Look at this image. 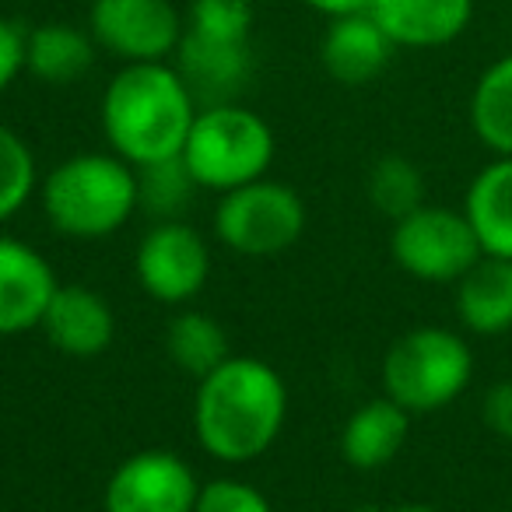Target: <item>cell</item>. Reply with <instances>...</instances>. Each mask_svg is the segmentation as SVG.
Here are the masks:
<instances>
[{"instance_id":"1","label":"cell","mask_w":512,"mask_h":512,"mask_svg":"<svg viewBox=\"0 0 512 512\" xmlns=\"http://www.w3.org/2000/svg\"><path fill=\"white\" fill-rule=\"evenodd\" d=\"M288 414V390L278 369L260 358L228 355L218 369L197 379L193 428L221 463H249L278 442Z\"/></svg>"},{"instance_id":"2","label":"cell","mask_w":512,"mask_h":512,"mask_svg":"<svg viewBox=\"0 0 512 512\" xmlns=\"http://www.w3.org/2000/svg\"><path fill=\"white\" fill-rule=\"evenodd\" d=\"M197 99L172 64H127L102 95V130L123 162L148 165L183 155Z\"/></svg>"},{"instance_id":"3","label":"cell","mask_w":512,"mask_h":512,"mask_svg":"<svg viewBox=\"0 0 512 512\" xmlns=\"http://www.w3.org/2000/svg\"><path fill=\"white\" fill-rule=\"evenodd\" d=\"M43 211L57 232L71 239H106L120 232L130 214L141 207L137 200V169L120 155L85 151L71 155L39 183Z\"/></svg>"},{"instance_id":"4","label":"cell","mask_w":512,"mask_h":512,"mask_svg":"<svg viewBox=\"0 0 512 512\" xmlns=\"http://www.w3.org/2000/svg\"><path fill=\"white\" fill-rule=\"evenodd\" d=\"M274 151L278 144L264 116L239 102H218L197 109L183 144V162L200 190L228 193L235 186L264 179Z\"/></svg>"},{"instance_id":"5","label":"cell","mask_w":512,"mask_h":512,"mask_svg":"<svg viewBox=\"0 0 512 512\" xmlns=\"http://www.w3.org/2000/svg\"><path fill=\"white\" fill-rule=\"evenodd\" d=\"M474 376L467 341L446 327H418L390 344L383 358V390L411 414L449 407Z\"/></svg>"},{"instance_id":"6","label":"cell","mask_w":512,"mask_h":512,"mask_svg":"<svg viewBox=\"0 0 512 512\" xmlns=\"http://www.w3.org/2000/svg\"><path fill=\"white\" fill-rule=\"evenodd\" d=\"M306 232V204L292 186L278 179H253L221 193L214 207V235L232 253L278 256Z\"/></svg>"},{"instance_id":"7","label":"cell","mask_w":512,"mask_h":512,"mask_svg":"<svg viewBox=\"0 0 512 512\" xmlns=\"http://www.w3.org/2000/svg\"><path fill=\"white\" fill-rule=\"evenodd\" d=\"M390 253L404 274L432 285L460 281L484 256L474 225L463 211L439 204H421L407 218L393 221Z\"/></svg>"},{"instance_id":"8","label":"cell","mask_w":512,"mask_h":512,"mask_svg":"<svg viewBox=\"0 0 512 512\" xmlns=\"http://www.w3.org/2000/svg\"><path fill=\"white\" fill-rule=\"evenodd\" d=\"M88 32L99 50L123 64H158L176 53L183 18L172 0H92Z\"/></svg>"},{"instance_id":"9","label":"cell","mask_w":512,"mask_h":512,"mask_svg":"<svg viewBox=\"0 0 512 512\" xmlns=\"http://www.w3.org/2000/svg\"><path fill=\"white\" fill-rule=\"evenodd\" d=\"M134 271L141 288L155 302L183 306L207 285L211 249H207L204 235L186 221H158L137 246Z\"/></svg>"},{"instance_id":"10","label":"cell","mask_w":512,"mask_h":512,"mask_svg":"<svg viewBox=\"0 0 512 512\" xmlns=\"http://www.w3.org/2000/svg\"><path fill=\"white\" fill-rule=\"evenodd\" d=\"M200 481L193 467L169 449H144L113 470L102 495L106 512H193Z\"/></svg>"},{"instance_id":"11","label":"cell","mask_w":512,"mask_h":512,"mask_svg":"<svg viewBox=\"0 0 512 512\" xmlns=\"http://www.w3.org/2000/svg\"><path fill=\"white\" fill-rule=\"evenodd\" d=\"M57 288V274L36 246L0 235V337L39 330Z\"/></svg>"},{"instance_id":"12","label":"cell","mask_w":512,"mask_h":512,"mask_svg":"<svg viewBox=\"0 0 512 512\" xmlns=\"http://www.w3.org/2000/svg\"><path fill=\"white\" fill-rule=\"evenodd\" d=\"M39 330L67 358H95L113 344V306L88 285H60L50 299Z\"/></svg>"},{"instance_id":"13","label":"cell","mask_w":512,"mask_h":512,"mask_svg":"<svg viewBox=\"0 0 512 512\" xmlns=\"http://www.w3.org/2000/svg\"><path fill=\"white\" fill-rule=\"evenodd\" d=\"M369 15L383 25L393 46L435 50L467 32L474 0H372Z\"/></svg>"},{"instance_id":"14","label":"cell","mask_w":512,"mask_h":512,"mask_svg":"<svg viewBox=\"0 0 512 512\" xmlns=\"http://www.w3.org/2000/svg\"><path fill=\"white\" fill-rule=\"evenodd\" d=\"M176 71L190 85L193 99L204 106H218L242 92L253 71V53L249 43H218L183 29V39L176 46Z\"/></svg>"},{"instance_id":"15","label":"cell","mask_w":512,"mask_h":512,"mask_svg":"<svg viewBox=\"0 0 512 512\" xmlns=\"http://www.w3.org/2000/svg\"><path fill=\"white\" fill-rule=\"evenodd\" d=\"M393 39L383 32V25L362 11V15L330 18L320 43V60L327 74L341 85H369L386 71L393 57Z\"/></svg>"},{"instance_id":"16","label":"cell","mask_w":512,"mask_h":512,"mask_svg":"<svg viewBox=\"0 0 512 512\" xmlns=\"http://www.w3.org/2000/svg\"><path fill=\"white\" fill-rule=\"evenodd\" d=\"M407 432H411V411L383 393L376 400H365L344 421L341 453L355 470H379L404 449Z\"/></svg>"},{"instance_id":"17","label":"cell","mask_w":512,"mask_h":512,"mask_svg":"<svg viewBox=\"0 0 512 512\" xmlns=\"http://www.w3.org/2000/svg\"><path fill=\"white\" fill-rule=\"evenodd\" d=\"M456 316L481 337L512 330V260L484 253L456 281Z\"/></svg>"},{"instance_id":"18","label":"cell","mask_w":512,"mask_h":512,"mask_svg":"<svg viewBox=\"0 0 512 512\" xmlns=\"http://www.w3.org/2000/svg\"><path fill=\"white\" fill-rule=\"evenodd\" d=\"M463 214L488 256L512 260V155H498L474 176Z\"/></svg>"},{"instance_id":"19","label":"cell","mask_w":512,"mask_h":512,"mask_svg":"<svg viewBox=\"0 0 512 512\" xmlns=\"http://www.w3.org/2000/svg\"><path fill=\"white\" fill-rule=\"evenodd\" d=\"M92 32L71 22H46L25 36V71L46 85H71L95 64Z\"/></svg>"},{"instance_id":"20","label":"cell","mask_w":512,"mask_h":512,"mask_svg":"<svg viewBox=\"0 0 512 512\" xmlns=\"http://www.w3.org/2000/svg\"><path fill=\"white\" fill-rule=\"evenodd\" d=\"M470 127L495 155H512V53L498 57L477 78L470 95Z\"/></svg>"},{"instance_id":"21","label":"cell","mask_w":512,"mask_h":512,"mask_svg":"<svg viewBox=\"0 0 512 512\" xmlns=\"http://www.w3.org/2000/svg\"><path fill=\"white\" fill-rule=\"evenodd\" d=\"M165 351L176 362V369H183L193 379H204L228 358V334L214 316L186 309L165 330Z\"/></svg>"},{"instance_id":"22","label":"cell","mask_w":512,"mask_h":512,"mask_svg":"<svg viewBox=\"0 0 512 512\" xmlns=\"http://www.w3.org/2000/svg\"><path fill=\"white\" fill-rule=\"evenodd\" d=\"M193 190H200V186L193 179V172L186 169L183 155L137 165V200L158 221L179 218L186 211V204H190Z\"/></svg>"},{"instance_id":"23","label":"cell","mask_w":512,"mask_h":512,"mask_svg":"<svg viewBox=\"0 0 512 512\" xmlns=\"http://www.w3.org/2000/svg\"><path fill=\"white\" fill-rule=\"evenodd\" d=\"M369 200L379 214L400 221L425 204V176L404 155H383L369 172Z\"/></svg>"},{"instance_id":"24","label":"cell","mask_w":512,"mask_h":512,"mask_svg":"<svg viewBox=\"0 0 512 512\" xmlns=\"http://www.w3.org/2000/svg\"><path fill=\"white\" fill-rule=\"evenodd\" d=\"M39 186L36 155L18 130L0 123V221L15 218Z\"/></svg>"},{"instance_id":"25","label":"cell","mask_w":512,"mask_h":512,"mask_svg":"<svg viewBox=\"0 0 512 512\" xmlns=\"http://www.w3.org/2000/svg\"><path fill=\"white\" fill-rule=\"evenodd\" d=\"M183 29L193 36L218 39V43H249L253 0H193Z\"/></svg>"},{"instance_id":"26","label":"cell","mask_w":512,"mask_h":512,"mask_svg":"<svg viewBox=\"0 0 512 512\" xmlns=\"http://www.w3.org/2000/svg\"><path fill=\"white\" fill-rule=\"evenodd\" d=\"M193 512H274L267 495L239 477H214L200 484Z\"/></svg>"},{"instance_id":"27","label":"cell","mask_w":512,"mask_h":512,"mask_svg":"<svg viewBox=\"0 0 512 512\" xmlns=\"http://www.w3.org/2000/svg\"><path fill=\"white\" fill-rule=\"evenodd\" d=\"M25 36L22 25L0 15V92H8L11 81L25 71Z\"/></svg>"},{"instance_id":"28","label":"cell","mask_w":512,"mask_h":512,"mask_svg":"<svg viewBox=\"0 0 512 512\" xmlns=\"http://www.w3.org/2000/svg\"><path fill=\"white\" fill-rule=\"evenodd\" d=\"M481 418L498 439L512 442V379H502V383H495L484 393Z\"/></svg>"},{"instance_id":"29","label":"cell","mask_w":512,"mask_h":512,"mask_svg":"<svg viewBox=\"0 0 512 512\" xmlns=\"http://www.w3.org/2000/svg\"><path fill=\"white\" fill-rule=\"evenodd\" d=\"M309 8L320 11L327 18H344V15H362L372 8V0H306Z\"/></svg>"},{"instance_id":"30","label":"cell","mask_w":512,"mask_h":512,"mask_svg":"<svg viewBox=\"0 0 512 512\" xmlns=\"http://www.w3.org/2000/svg\"><path fill=\"white\" fill-rule=\"evenodd\" d=\"M386 512H442L435 505H397V509H386Z\"/></svg>"}]
</instances>
